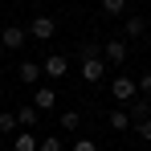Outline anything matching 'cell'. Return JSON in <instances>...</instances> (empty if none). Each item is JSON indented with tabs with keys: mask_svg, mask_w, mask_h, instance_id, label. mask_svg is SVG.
<instances>
[{
	"mask_svg": "<svg viewBox=\"0 0 151 151\" xmlns=\"http://www.w3.org/2000/svg\"><path fill=\"white\" fill-rule=\"evenodd\" d=\"M127 127H131V114L127 110H114L110 114V131H127Z\"/></svg>",
	"mask_w": 151,
	"mask_h": 151,
	"instance_id": "5bb4252c",
	"label": "cell"
},
{
	"mask_svg": "<svg viewBox=\"0 0 151 151\" xmlns=\"http://www.w3.org/2000/svg\"><path fill=\"white\" fill-rule=\"evenodd\" d=\"M25 33L33 37V41H49L53 33H57V21H53V17H33V25H29Z\"/></svg>",
	"mask_w": 151,
	"mask_h": 151,
	"instance_id": "6da1fadb",
	"label": "cell"
},
{
	"mask_svg": "<svg viewBox=\"0 0 151 151\" xmlns=\"http://www.w3.org/2000/svg\"><path fill=\"white\" fill-rule=\"evenodd\" d=\"M33 106H37V110H53V106H57V90H53V86H41V90L33 94Z\"/></svg>",
	"mask_w": 151,
	"mask_h": 151,
	"instance_id": "52a82bcc",
	"label": "cell"
},
{
	"mask_svg": "<svg viewBox=\"0 0 151 151\" xmlns=\"http://www.w3.org/2000/svg\"><path fill=\"white\" fill-rule=\"evenodd\" d=\"M135 127H139V139H147V143H151V119H143V123H135Z\"/></svg>",
	"mask_w": 151,
	"mask_h": 151,
	"instance_id": "ffe728a7",
	"label": "cell"
},
{
	"mask_svg": "<svg viewBox=\"0 0 151 151\" xmlns=\"http://www.w3.org/2000/svg\"><path fill=\"white\" fill-rule=\"evenodd\" d=\"M102 74H106V61L102 57H82V78L86 82H102Z\"/></svg>",
	"mask_w": 151,
	"mask_h": 151,
	"instance_id": "277c9868",
	"label": "cell"
},
{
	"mask_svg": "<svg viewBox=\"0 0 151 151\" xmlns=\"http://www.w3.org/2000/svg\"><path fill=\"white\" fill-rule=\"evenodd\" d=\"M147 33V21H139V17H127L123 21V37H131V41H139Z\"/></svg>",
	"mask_w": 151,
	"mask_h": 151,
	"instance_id": "9c48e42d",
	"label": "cell"
},
{
	"mask_svg": "<svg viewBox=\"0 0 151 151\" xmlns=\"http://www.w3.org/2000/svg\"><path fill=\"white\" fill-rule=\"evenodd\" d=\"M143 119H151V98H131V123H143Z\"/></svg>",
	"mask_w": 151,
	"mask_h": 151,
	"instance_id": "ba28073f",
	"label": "cell"
},
{
	"mask_svg": "<svg viewBox=\"0 0 151 151\" xmlns=\"http://www.w3.org/2000/svg\"><path fill=\"white\" fill-rule=\"evenodd\" d=\"M65 70H70V57L65 53H49L41 61V74H49V78H65Z\"/></svg>",
	"mask_w": 151,
	"mask_h": 151,
	"instance_id": "7a4b0ae2",
	"label": "cell"
},
{
	"mask_svg": "<svg viewBox=\"0 0 151 151\" xmlns=\"http://www.w3.org/2000/svg\"><path fill=\"white\" fill-rule=\"evenodd\" d=\"M17 110H0V131H17Z\"/></svg>",
	"mask_w": 151,
	"mask_h": 151,
	"instance_id": "9a60e30c",
	"label": "cell"
},
{
	"mask_svg": "<svg viewBox=\"0 0 151 151\" xmlns=\"http://www.w3.org/2000/svg\"><path fill=\"white\" fill-rule=\"evenodd\" d=\"M135 94H139V86H135L131 78H114V82H110V98H119V102H131Z\"/></svg>",
	"mask_w": 151,
	"mask_h": 151,
	"instance_id": "3957f363",
	"label": "cell"
},
{
	"mask_svg": "<svg viewBox=\"0 0 151 151\" xmlns=\"http://www.w3.org/2000/svg\"><path fill=\"white\" fill-rule=\"evenodd\" d=\"M25 29H17V25H4V33H0V45H4V49H21V45H25Z\"/></svg>",
	"mask_w": 151,
	"mask_h": 151,
	"instance_id": "8992f818",
	"label": "cell"
},
{
	"mask_svg": "<svg viewBox=\"0 0 151 151\" xmlns=\"http://www.w3.org/2000/svg\"><path fill=\"white\" fill-rule=\"evenodd\" d=\"M17 74H21V82H29V86H33V82H41V61H21V65H17Z\"/></svg>",
	"mask_w": 151,
	"mask_h": 151,
	"instance_id": "30bf717a",
	"label": "cell"
},
{
	"mask_svg": "<svg viewBox=\"0 0 151 151\" xmlns=\"http://www.w3.org/2000/svg\"><path fill=\"white\" fill-rule=\"evenodd\" d=\"M135 86H139V90H143V94H147V98H151V70H147V74H143V78H139Z\"/></svg>",
	"mask_w": 151,
	"mask_h": 151,
	"instance_id": "d6986e66",
	"label": "cell"
},
{
	"mask_svg": "<svg viewBox=\"0 0 151 151\" xmlns=\"http://www.w3.org/2000/svg\"><path fill=\"white\" fill-rule=\"evenodd\" d=\"M123 8H127V0H102V12H106V17H119Z\"/></svg>",
	"mask_w": 151,
	"mask_h": 151,
	"instance_id": "e0dca14e",
	"label": "cell"
},
{
	"mask_svg": "<svg viewBox=\"0 0 151 151\" xmlns=\"http://www.w3.org/2000/svg\"><path fill=\"white\" fill-rule=\"evenodd\" d=\"M74 151H98V147H94L90 139H78V143H74Z\"/></svg>",
	"mask_w": 151,
	"mask_h": 151,
	"instance_id": "44dd1931",
	"label": "cell"
},
{
	"mask_svg": "<svg viewBox=\"0 0 151 151\" xmlns=\"http://www.w3.org/2000/svg\"><path fill=\"white\" fill-rule=\"evenodd\" d=\"M78 123H82V114H78V110H65V114L57 119V127H61V131H78Z\"/></svg>",
	"mask_w": 151,
	"mask_h": 151,
	"instance_id": "4fadbf2b",
	"label": "cell"
},
{
	"mask_svg": "<svg viewBox=\"0 0 151 151\" xmlns=\"http://www.w3.org/2000/svg\"><path fill=\"white\" fill-rule=\"evenodd\" d=\"M12 151H37V135H33V131H21V135L12 139Z\"/></svg>",
	"mask_w": 151,
	"mask_h": 151,
	"instance_id": "8fae6325",
	"label": "cell"
},
{
	"mask_svg": "<svg viewBox=\"0 0 151 151\" xmlns=\"http://www.w3.org/2000/svg\"><path fill=\"white\" fill-rule=\"evenodd\" d=\"M82 57H102V45L98 41H86V45H82Z\"/></svg>",
	"mask_w": 151,
	"mask_h": 151,
	"instance_id": "ac0fdd59",
	"label": "cell"
},
{
	"mask_svg": "<svg viewBox=\"0 0 151 151\" xmlns=\"http://www.w3.org/2000/svg\"><path fill=\"white\" fill-rule=\"evenodd\" d=\"M102 53H106V61H127V37H110L106 45H102Z\"/></svg>",
	"mask_w": 151,
	"mask_h": 151,
	"instance_id": "5b68a950",
	"label": "cell"
},
{
	"mask_svg": "<svg viewBox=\"0 0 151 151\" xmlns=\"http://www.w3.org/2000/svg\"><path fill=\"white\" fill-rule=\"evenodd\" d=\"M37 114H41L37 106H21V110H17V123L21 127H37Z\"/></svg>",
	"mask_w": 151,
	"mask_h": 151,
	"instance_id": "7c38bea8",
	"label": "cell"
},
{
	"mask_svg": "<svg viewBox=\"0 0 151 151\" xmlns=\"http://www.w3.org/2000/svg\"><path fill=\"white\" fill-rule=\"evenodd\" d=\"M37 151H61V139L57 135H45V139H37Z\"/></svg>",
	"mask_w": 151,
	"mask_h": 151,
	"instance_id": "2e32d148",
	"label": "cell"
}]
</instances>
